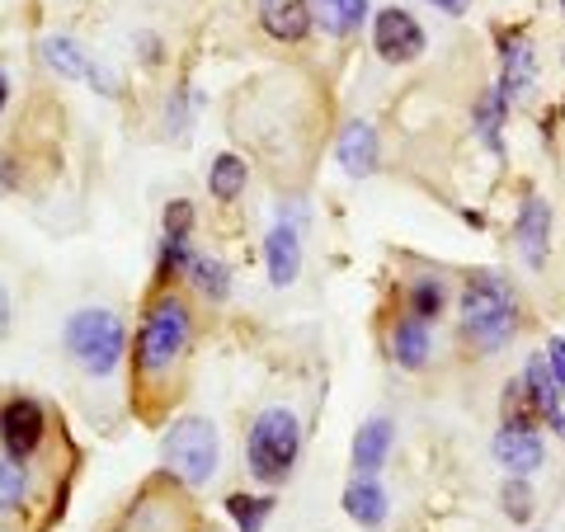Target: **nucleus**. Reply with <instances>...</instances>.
Segmentation results:
<instances>
[{"label": "nucleus", "mask_w": 565, "mask_h": 532, "mask_svg": "<svg viewBox=\"0 0 565 532\" xmlns=\"http://www.w3.org/2000/svg\"><path fill=\"white\" fill-rule=\"evenodd\" d=\"M519 330V297L500 274H471L462 292V334L481 349L494 353L514 340Z\"/></svg>", "instance_id": "obj_1"}, {"label": "nucleus", "mask_w": 565, "mask_h": 532, "mask_svg": "<svg viewBox=\"0 0 565 532\" xmlns=\"http://www.w3.org/2000/svg\"><path fill=\"white\" fill-rule=\"evenodd\" d=\"M62 344L85 377H109L128 353V326L109 307H81L62 330Z\"/></svg>", "instance_id": "obj_2"}, {"label": "nucleus", "mask_w": 565, "mask_h": 532, "mask_svg": "<svg viewBox=\"0 0 565 532\" xmlns=\"http://www.w3.org/2000/svg\"><path fill=\"white\" fill-rule=\"evenodd\" d=\"M297 453H302V424L288 405H274L250 424V438H245V467L259 486H282L297 467Z\"/></svg>", "instance_id": "obj_3"}, {"label": "nucleus", "mask_w": 565, "mask_h": 532, "mask_svg": "<svg viewBox=\"0 0 565 532\" xmlns=\"http://www.w3.org/2000/svg\"><path fill=\"white\" fill-rule=\"evenodd\" d=\"M189 334H193V321H189L184 301L174 292L156 297L147 321H141V330H137V368H141V377H166V372L184 359Z\"/></svg>", "instance_id": "obj_4"}, {"label": "nucleus", "mask_w": 565, "mask_h": 532, "mask_svg": "<svg viewBox=\"0 0 565 532\" xmlns=\"http://www.w3.org/2000/svg\"><path fill=\"white\" fill-rule=\"evenodd\" d=\"M217 424L203 419V415H184L170 424L166 434V467L180 476L184 486H207L217 476Z\"/></svg>", "instance_id": "obj_5"}, {"label": "nucleus", "mask_w": 565, "mask_h": 532, "mask_svg": "<svg viewBox=\"0 0 565 532\" xmlns=\"http://www.w3.org/2000/svg\"><path fill=\"white\" fill-rule=\"evenodd\" d=\"M43 434H47V415L39 401H6L0 405V443H6V457H33L43 448Z\"/></svg>", "instance_id": "obj_6"}, {"label": "nucleus", "mask_w": 565, "mask_h": 532, "mask_svg": "<svg viewBox=\"0 0 565 532\" xmlns=\"http://www.w3.org/2000/svg\"><path fill=\"white\" fill-rule=\"evenodd\" d=\"M373 47H377V57L382 62H392V66H411L419 52H424V29L411 10H382L377 20H373Z\"/></svg>", "instance_id": "obj_7"}, {"label": "nucleus", "mask_w": 565, "mask_h": 532, "mask_svg": "<svg viewBox=\"0 0 565 532\" xmlns=\"http://www.w3.org/2000/svg\"><path fill=\"white\" fill-rule=\"evenodd\" d=\"M39 57L57 71V76H71V81H85V85H95V91L104 95H114V85L104 81V71L85 57V47L76 39H66V33H47V39L39 43Z\"/></svg>", "instance_id": "obj_8"}, {"label": "nucleus", "mask_w": 565, "mask_h": 532, "mask_svg": "<svg viewBox=\"0 0 565 532\" xmlns=\"http://www.w3.org/2000/svg\"><path fill=\"white\" fill-rule=\"evenodd\" d=\"M334 161H340V170L353 174V180H367V174L377 170V132H373V123L349 118L340 141H334Z\"/></svg>", "instance_id": "obj_9"}, {"label": "nucleus", "mask_w": 565, "mask_h": 532, "mask_svg": "<svg viewBox=\"0 0 565 532\" xmlns=\"http://www.w3.org/2000/svg\"><path fill=\"white\" fill-rule=\"evenodd\" d=\"M500 57H504V71H500V95L514 104L533 91L537 81V57H533V43L523 39V33H504L500 39Z\"/></svg>", "instance_id": "obj_10"}, {"label": "nucleus", "mask_w": 565, "mask_h": 532, "mask_svg": "<svg viewBox=\"0 0 565 532\" xmlns=\"http://www.w3.org/2000/svg\"><path fill=\"white\" fill-rule=\"evenodd\" d=\"M514 241L527 259V269H542L546 264V251H552V208L542 199H527L519 208V226H514Z\"/></svg>", "instance_id": "obj_11"}, {"label": "nucleus", "mask_w": 565, "mask_h": 532, "mask_svg": "<svg viewBox=\"0 0 565 532\" xmlns=\"http://www.w3.org/2000/svg\"><path fill=\"white\" fill-rule=\"evenodd\" d=\"M264 264H269V283L274 288H288L297 283V269H302V236H297L292 222H278L269 236H264Z\"/></svg>", "instance_id": "obj_12"}, {"label": "nucleus", "mask_w": 565, "mask_h": 532, "mask_svg": "<svg viewBox=\"0 0 565 532\" xmlns=\"http://www.w3.org/2000/svg\"><path fill=\"white\" fill-rule=\"evenodd\" d=\"M311 6L307 0H259V24L278 43H302L311 33Z\"/></svg>", "instance_id": "obj_13"}, {"label": "nucleus", "mask_w": 565, "mask_h": 532, "mask_svg": "<svg viewBox=\"0 0 565 532\" xmlns=\"http://www.w3.org/2000/svg\"><path fill=\"white\" fill-rule=\"evenodd\" d=\"M542 438L533 429H519V424H504L500 434H494V462L514 476H527L542 467Z\"/></svg>", "instance_id": "obj_14"}, {"label": "nucleus", "mask_w": 565, "mask_h": 532, "mask_svg": "<svg viewBox=\"0 0 565 532\" xmlns=\"http://www.w3.org/2000/svg\"><path fill=\"white\" fill-rule=\"evenodd\" d=\"M392 438H396V429H392V419H386V415L367 419L363 429L353 434V471H359V476L382 471L386 453H392Z\"/></svg>", "instance_id": "obj_15"}, {"label": "nucleus", "mask_w": 565, "mask_h": 532, "mask_svg": "<svg viewBox=\"0 0 565 532\" xmlns=\"http://www.w3.org/2000/svg\"><path fill=\"white\" fill-rule=\"evenodd\" d=\"M344 513L359 519L363 528H382L386 523V490L373 481V476H353L344 490Z\"/></svg>", "instance_id": "obj_16"}, {"label": "nucleus", "mask_w": 565, "mask_h": 532, "mask_svg": "<svg viewBox=\"0 0 565 532\" xmlns=\"http://www.w3.org/2000/svg\"><path fill=\"white\" fill-rule=\"evenodd\" d=\"M429 349H434L429 321H419V316H405V321L392 326V359L401 368H424V363H429Z\"/></svg>", "instance_id": "obj_17"}, {"label": "nucleus", "mask_w": 565, "mask_h": 532, "mask_svg": "<svg viewBox=\"0 0 565 532\" xmlns=\"http://www.w3.org/2000/svg\"><path fill=\"white\" fill-rule=\"evenodd\" d=\"M367 6H373V0H311V14L321 20L326 33H334V39H349V33L363 29Z\"/></svg>", "instance_id": "obj_18"}, {"label": "nucleus", "mask_w": 565, "mask_h": 532, "mask_svg": "<svg viewBox=\"0 0 565 532\" xmlns=\"http://www.w3.org/2000/svg\"><path fill=\"white\" fill-rule=\"evenodd\" d=\"M245 180H250V170H245V161L236 151H222L217 161L207 166V189H212V199L217 203H236L245 193Z\"/></svg>", "instance_id": "obj_19"}, {"label": "nucleus", "mask_w": 565, "mask_h": 532, "mask_svg": "<svg viewBox=\"0 0 565 532\" xmlns=\"http://www.w3.org/2000/svg\"><path fill=\"white\" fill-rule=\"evenodd\" d=\"M189 278H193V288H199L207 301H226V297H232V269H226L222 259H212V255H193L189 259Z\"/></svg>", "instance_id": "obj_20"}, {"label": "nucleus", "mask_w": 565, "mask_h": 532, "mask_svg": "<svg viewBox=\"0 0 565 532\" xmlns=\"http://www.w3.org/2000/svg\"><path fill=\"white\" fill-rule=\"evenodd\" d=\"M226 513L241 532H264V519L274 513V494H226Z\"/></svg>", "instance_id": "obj_21"}, {"label": "nucleus", "mask_w": 565, "mask_h": 532, "mask_svg": "<svg viewBox=\"0 0 565 532\" xmlns=\"http://www.w3.org/2000/svg\"><path fill=\"white\" fill-rule=\"evenodd\" d=\"M444 311H448L444 283L429 278V274H419V278L411 283V316H419V321H438Z\"/></svg>", "instance_id": "obj_22"}, {"label": "nucleus", "mask_w": 565, "mask_h": 532, "mask_svg": "<svg viewBox=\"0 0 565 532\" xmlns=\"http://www.w3.org/2000/svg\"><path fill=\"white\" fill-rule=\"evenodd\" d=\"M24 494H29V471H24V462H20V457H0V513L20 509Z\"/></svg>", "instance_id": "obj_23"}, {"label": "nucleus", "mask_w": 565, "mask_h": 532, "mask_svg": "<svg viewBox=\"0 0 565 532\" xmlns=\"http://www.w3.org/2000/svg\"><path fill=\"white\" fill-rule=\"evenodd\" d=\"M533 419H542V411H537V396L527 392V382L519 377V382L504 392V424H519V429H533Z\"/></svg>", "instance_id": "obj_24"}, {"label": "nucleus", "mask_w": 565, "mask_h": 532, "mask_svg": "<svg viewBox=\"0 0 565 532\" xmlns=\"http://www.w3.org/2000/svg\"><path fill=\"white\" fill-rule=\"evenodd\" d=\"M504 109H509V99L500 95V91H490L486 95V104H481V114H476V128H481V137L490 141V151H500V118H504Z\"/></svg>", "instance_id": "obj_25"}, {"label": "nucleus", "mask_w": 565, "mask_h": 532, "mask_svg": "<svg viewBox=\"0 0 565 532\" xmlns=\"http://www.w3.org/2000/svg\"><path fill=\"white\" fill-rule=\"evenodd\" d=\"M504 509H509V519L514 523H527V513H533V486L509 481L504 486Z\"/></svg>", "instance_id": "obj_26"}, {"label": "nucleus", "mask_w": 565, "mask_h": 532, "mask_svg": "<svg viewBox=\"0 0 565 532\" xmlns=\"http://www.w3.org/2000/svg\"><path fill=\"white\" fill-rule=\"evenodd\" d=\"M189 232H193V203L174 199V203L166 208V236H180V241H189Z\"/></svg>", "instance_id": "obj_27"}, {"label": "nucleus", "mask_w": 565, "mask_h": 532, "mask_svg": "<svg viewBox=\"0 0 565 532\" xmlns=\"http://www.w3.org/2000/svg\"><path fill=\"white\" fill-rule=\"evenodd\" d=\"M546 363H552L556 386H561V396H565V334H556V340L546 344Z\"/></svg>", "instance_id": "obj_28"}, {"label": "nucleus", "mask_w": 565, "mask_h": 532, "mask_svg": "<svg viewBox=\"0 0 565 532\" xmlns=\"http://www.w3.org/2000/svg\"><path fill=\"white\" fill-rule=\"evenodd\" d=\"M10 316H14V301H10V288L0 283V340L10 334Z\"/></svg>", "instance_id": "obj_29"}, {"label": "nucleus", "mask_w": 565, "mask_h": 532, "mask_svg": "<svg viewBox=\"0 0 565 532\" xmlns=\"http://www.w3.org/2000/svg\"><path fill=\"white\" fill-rule=\"evenodd\" d=\"M434 10H444V14H467L471 10V0H429Z\"/></svg>", "instance_id": "obj_30"}, {"label": "nucleus", "mask_w": 565, "mask_h": 532, "mask_svg": "<svg viewBox=\"0 0 565 532\" xmlns=\"http://www.w3.org/2000/svg\"><path fill=\"white\" fill-rule=\"evenodd\" d=\"M6 99H10V81H6V71H0V114H6Z\"/></svg>", "instance_id": "obj_31"}, {"label": "nucleus", "mask_w": 565, "mask_h": 532, "mask_svg": "<svg viewBox=\"0 0 565 532\" xmlns=\"http://www.w3.org/2000/svg\"><path fill=\"white\" fill-rule=\"evenodd\" d=\"M561 114H565V104H561Z\"/></svg>", "instance_id": "obj_32"}, {"label": "nucleus", "mask_w": 565, "mask_h": 532, "mask_svg": "<svg viewBox=\"0 0 565 532\" xmlns=\"http://www.w3.org/2000/svg\"><path fill=\"white\" fill-rule=\"evenodd\" d=\"M561 6H565V0H561Z\"/></svg>", "instance_id": "obj_33"}]
</instances>
